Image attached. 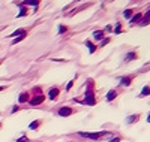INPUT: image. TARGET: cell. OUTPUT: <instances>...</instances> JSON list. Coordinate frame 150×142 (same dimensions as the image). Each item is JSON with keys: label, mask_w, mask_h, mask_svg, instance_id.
I'll list each match as a JSON object with an SVG mask.
<instances>
[{"label": "cell", "mask_w": 150, "mask_h": 142, "mask_svg": "<svg viewBox=\"0 0 150 142\" xmlns=\"http://www.w3.org/2000/svg\"><path fill=\"white\" fill-rule=\"evenodd\" d=\"M24 15H27V8H21V12H18V18H21V17H24Z\"/></svg>", "instance_id": "d6986e66"}, {"label": "cell", "mask_w": 150, "mask_h": 142, "mask_svg": "<svg viewBox=\"0 0 150 142\" xmlns=\"http://www.w3.org/2000/svg\"><path fill=\"white\" fill-rule=\"evenodd\" d=\"M146 96H150V87L146 85L143 90H141V93L138 94V97H146Z\"/></svg>", "instance_id": "5bb4252c"}, {"label": "cell", "mask_w": 150, "mask_h": 142, "mask_svg": "<svg viewBox=\"0 0 150 142\" xmlns=\"http://www.w3.org/2000/svg\"><path fill=\"white\" fill-rule=\"evenodd\" d=\"M104 36H105L104 30H96V32H93V37H95L96 41H102Z\"/></svg>", "instance_id": "9c48e42d"}, {"label": "cell", "mask_w": 150, "mask_h": 142, "mask_svg": "<svg viewBox=\"0 0 150 142\" xmlns=\"http://www.w3.org/2000/svg\"><path fill=\"white\" fill-rule=\"evenodd\" d=\"M147 123H150V114H149V117H147Z\"/></svg>", "instance_id": "f1b7e54d"}, {"label": "cell", "mask_w": 150, "mask_h": 142, "mask_svg": "<svg viewBox=\"0 0 150 142\" xmlns=\"http://www.w3.org/2000/svg\"><path fill=\"white\" fill-rule=\"evenodd\" d=\"M120 141H122V139H120L119 136H116V138H111V139H110L108 142H120Z\"/></svg>", "instance_id": "603a6c76"}, {"label": "cell", "mask_w": 150, "mask_h": 142, "mask_svg": "<svg viewBox=\"0 0 150 142\" xmlns=\"http://www.w3.org/2000/svg\"><path fill=\"white\" fill-rule=\"evenodd\" d=\"M17 142H29V139H27L26 136H21V138H20V139H18Z\"/></svg>", "instance_id": "cb8c5ba5"}, {"label": "cell", "mask_w": 150, "mask_h": 142, "mask_svg": "<svg viewBox=\"0 0 150 142\" xmlns=\"http://www.w3.org/2000/svg\"><path fill=\"white\" fill-rule=\"evenodd\" d=\"M86 46L89 48V51H90V54H93L95 51H96V46L93 45V42H90V41H86Z\"/></svg>", "instance_id": "9a60e30c"}, {"label": "cell", "mask_w": 150, "mask_h": 142, "mask_svg": "<svg viewBox=\"0 0 150 142\" xmlns=\"http://www.w3.org/2000/svg\"><path fill=\"white\" fill-rule=\"evenodd\" d=\"M57 114L60 115V117H69V115L74 114V109L69 108V106H62V108L57 111Z\"/></svg>", "instance_id": "3957f363"}, {"label": "cell", "mask_w": 150, "mask_h": 142, "mask_svg": "<svg viewBox=\"0 0 150 142\" xmlns=\"http://www.w3.org/2000/svg\"><path fill=\"white\" fill-rule=\"evenodd\" d=\"M114 33H116V34H120V33H122V24H120V22H117V24H116Z\"/></svg>", "instance_id": "44dd1931"}, {"label": "cell", "mask_w": 150, "mask_h": 142, "mask_svg": "<svg viewBox=\"0 0 150 142\" xmlns=\"http://www.w3.org/2000/svg\"><path fill=\"white\" fill-rule=\"evenodd\" d=\"M141 20H143V14H140V12H138L137 15H134V17L131 18V22L135 24V22H138V21H141Z\"/></svg>", "instance_id": "2e32d148"}, {"label": "cell", "mask_w": 150, "mask_h": 142, "mask_svg": "<svg viewBox=\"0 0 150 142\" xmlns=\"http://www.w3.org/2000/svg\"><path fill=\"white\" fill-rule=\"evenodd\" d=\"M5 88H6L5 85H0V91H3V90H5Z\"/></svg>", "instance_id": "83f0119b"}, {"label": "cell", "mask_w": 150, "mask_h": 142, "mask_svg": "<svg viewBox=\"0 0 150 142\" xmlns=\"http://www.w3.org/2000/svg\"><path fill=\"white\" fill-rule=\"evenodd\" d=\"M44 100H45V97H44L42 94H39V96H36V97L30 99L29 103H30V105H33V106H36V105H41V103H44Z\"/></svg>", "instance_id": "277c9868"}, {"label": "cell", "mask_w": 150, "mask_h": 142, "mask_svg": "<svg viewBox=\"0 0 150 142\" xmlns=\"http://www.w3.org/2000/svg\"><path fill=\"white\" fill-rule=\"evenodd\" d=\"M137 57H138V54L134 53V51H131V53H128L126 56H125V60H126V61H132V60H135Z\"/></svg>", "instance_id": "30bf717a"}, {"label": "cell", "mask_w": 150, "mask_h": 142, "mask_svg": "<svg viewBox=\"0 0 150 142\" xmlns=\"http://www.w3.org/2000/svg\"><path fill=\"white\" fill-rule=\"evenodd\" d=\"M105 132H96V133H89V132H80L78 136L86 138V139H92V141H98L101 136H104Z\"/></svg>", "instance_id": "6da1fadb"}, {"label": "cell", "mask_w": 150, "mask_h": 142, "mask_svg": "<svg viewBox=\"0 0 150 142\" xmlns=\"http://www.w3.org/2000/svg\"><path fill=\"white\" fill-rule=\"evenodd\" d=\"M81 103H83V105H90V106H93L95 103H96V100H95V93H93V91H87V93H86V97H84V100H81Z\"/></svg>", "instance_id": "7a4b0ae2"}, {"label": "cell", "mask_w": 150, "mask_h": 142, "mask_svg": "<svg viewBox=\"0 0 150 142\" xmlns=\"http://www.w3.org/2000/svg\"><path fill=\"white\" fill-rule=\"evenodd\" d=\"M132 79H134V76H123V78H120V85H131V82H132Z\"/></svg>", "instance_id": "8992f818"}, {"label": "cell", "mask_w": 150, "mask_h": 142, "mask_svg": "<svg viewBox=\"0 0 150 142\" xmlns=\"http://www.w3.org/2000/svg\"><path fill=\"white\" fill-rule=\"evenodd\" d=\"M27 100H30V93H21L20 94V97H18V103H24V102H27Z\"/></svg>", "instance_id": "ba28073f"}, {"label": "cell", "mask_w": 150, "mask_h": 142, "mask_svg": "<svg viewBox=\"0 0 150 142\" xmlns=\"http://www.w3.org/2000/svg\"><path fill=\"white\" fill-rule=\"evenodd\" d=\"M59 93H60V88L59 87H53L51 90H50V93H48V97L51 100H56L59 97Z\"/></svg>", "instance_id": "5b68a950"}, {"label": "cell", "mask_w": 150, "mask_h": 142, "mask_svg": "<svg viewBox=\"0 0 150 142\" xmlns=\"http://www.w3.org/2000/svg\"><path fill=\"white\" fill-rule=\"evenodd\" d=\"M110 41H111L110 37H104V39L101 41V44H99V46H101V48H102V46H105L107 44H110Z\"/></svg>", "instance_id": "ffe728a7"}, {"label": "cell", "mask_w": 150, "mask_h": 142, "mask_svg": "<svg viewBox=\"0 0 150 142\" xmlns=\"http://www.w3.org/2000/svg\"><path fill=\"white\" fill-rule=\"evenodd\" d=\"M39 126H41V120H35V121H32L29 124V129H32V130H38Z\"/></svg>", "instance_id": "4fadbf2b"}, {"label": "cell", "mask_w": 150, "mask_h": 142, "mask_svg": "<svg viewBox=\"0 0 150 142\" xmlns=\"http://www.w3.org/2000/svg\"><path fill=\"white\" fill-rule=\"evenodd\" d=\"M72 85H74V81H69V84L66 85V90H71V88H72Z\"/></svg>", "instance_id": "d4e9b609"}, {"label": "cell", "mask_w": 150, "mask_h": 142, "mask_svg": "<svg viewBox=\"0 0 150 142\" xmlns=\"http://www.w3.org/2000/svg\"><path fill=\"white\" fill-rule=\"evenodd\" d=\"M117 97V91L116 90H110L108 94H107V102H111L112 99H116Z\"/></svg>", "instance_id": "7c38bea8"}, {"label": "cell", "mask_w": 150, "mask_h": 142, "mask_svg": "<svg viewBox=\"0 0 150 142\" xmlns=\"http://www.w3.org/2000/svg\"><path fill=\"white\" fill-rule=\"evenodd\" d=\"M105 30H107V32H111V30H112V27H111V25H107Z\"/></svg>", "instance_id": "4316f807"}, {"label": "cell", "mask_w": 150, "mask_h": 142, "mask_svg": "<svg viewBox=\"0 0 150 142\" xmlns=\"http://www.w3.org/2000/svg\"><path fill=\"white\" fill-rule=\"evenodd\" d=\"M123 17H125V18H132V9L123 11Z\"/></svg>", "instance_id": "ac0fdd59"}, {"label": "cell", "mask_w": 150, "mask_h": 142, "mask_svg": "<svg viewBox=\"0 0 150 142\" xmlns=\"http://www.w3.org/2000/svg\"><path fill=\"white\" fill-rule=\"evenodd\" d=\"M18 109H20V106H18V105H15V106H14V108H12V112H17V111H18Z\"/></svg>", "instance_id": "484cf974"}, {"label": "cell", "mask_w": 150, "mask_h": 142, "mask_svg": "<svg viewBox=\"0 0 150 142\" xmlns=\"http://www.w3.org/2000/svg\"><path fill=\"white\" fill-rule=\"evenodd\" d=\"M66 30H68V27H65V25H59V34H63Z\"/></svg>", "instance_id": "7402d4cb"}, {"label": "cell", "mask_w": 150, "mask_h": 142, "mask_svg": "<svg viewBox=\"0 0 150 142\" xmlns=\"http://www.w3.org/2000/svg\"><path fill=\"white\" fill-rule=\"evenodd\" d=\"M18 36H26V29H18L9 34V37H18Z\"/></svg>", "instance_id": "52a82bcc"}, {"label": "cell", "mask_w": 150, "mask_h": 142, "mask_svg": "<svg viewBox=\"0 0 150 142\" xmlns=\"http://www.w3.org/2000/svg\"><path fill=\"white\" fill-rule=\"evenodd\" d=\"M140 120V115H137V114H134V115H129V117L126 118V123L128 124H132V123H135V121H138Z\"/></svg>", "instance_id": "8fae6325"}, {"label": "cell", "mask_w": 150, "mask_h": 142, "mask_svg": "<svg viewBox=\"0 0 150 142\" xmlns=\"http://www.w3.org/2000/svg\"><path fill=\"white\" fill-rule=\"evenodd\" d=\"M149 22H150V11L147 12V14L144 15V18L141 20V25H147Z\"/></svg>", "instance_id": "e0dca14e"}]
</instances>
